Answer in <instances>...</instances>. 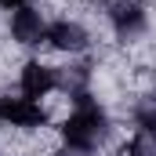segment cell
I'll use <instances>...</instances> for the list:
<instances>
[{"label":"cell","instance_id":"cell-1","mask_svg":"<svg viewBox=\"0 0 156 156\" xmlns=\"http://www.w3.org/2000/svg\"><path fill=\"white\" fill-rule=\"evenodd\" d=\"M109 134H113V116H109V109H105L91 91L73 94V98H69V113L58 123L62 145H66V149H76V153H83V156H94L105 145Z\"/></svg>","mask_w":156,"mask_h":156},{"label":"cell","instance_id":"cell-2","mask_svg":"<svg viewBox=\"0 0 156 156\" xmlns=\"http://www.w3.org/2000/svg\"><path fill=\"white\" fill-rule=\"evenodd\" d=\"M102 18L120 40H138L142 33H149V7L142 0H105Z\"/></svg>","mask_w":156,"mask_h":156},{"label":"cell","instance_id":"cell-3","mask_svg":"<svg viewBox=\"0 0 156 156\" xmlns=\"http://www.w3.org/2000/svg\"><path fill=\"white\" fill-rule=\"evenodd\" d=\"M55 91H62V69L44 62V58H26L22 69H18V94H26L33 102H44Z\"/></svg>","mask_w":156,"mask_h":156},{"label":"cell","instance_id":"cell-4","mask_svg":"<svg viewBox=\"0 0 156 156\" xmlns=\"http://www.w3.org/2000/svg\"><path fill=\"white\" fill-rule=\"evenodd\" d=\"M0 120H4V127H15V131H44L51 116H47L44 102H33L26 94H4L0 98Z\"/></svg>","mask_w":156,"mask_h":156},{"label":"cell","instance_id":"cell-5","mask_svg":"<svg viewBox=\"0 0 156 156\" xmlns=\"http://www.w3.org/2000/svg\"><path fill=\"white\" fill-rule=\"evenodd\" d=\"M44 47L76 58V55H87V51H91V33H87V26L76 22V18H55V22H47Z\"/></svg>","mask_w":156,"mask_h":156},{"label":"cell","instance_id":"cell-6","mask_svg":"<svg viewBox=\"0 0 156 156\" xmlns=\"http://www.w3.org/2000/svg\"><path fill=\"white\" fill-rule=\"evenodd\" d=\"M7 37L15 40L18 47H40L44 37H47V18H44V11L33 7V4L7 11Z\"/></svg>","mask_w":156,"mask_h":156},{"label":"cell","instance_id":"cell-7","mask_svg":"<svg viewBox=\"0 0 156 156\" xmlns=\"http://www.w3.org/2000/svg\"><path fill=\"white\" fill-rule=\"evenodd\" d=\"M26 4H33V0H0L4 11H15V7H26Z\"/></svg>","mask_w":156,"mask_h":156},{"label":"cell","instance_id":"cell-8","mask_svg":"<svg viewBox=\"0 0 156 156\" xmlns=\"http://www.w3.org/2000/svg\"><path fill=\"white\" fill-rule=\"evenodd\" d=\"M0 127H4V120H0Z\"/></svg>","mask_w":156,"mask_h":156}]
</instances>
